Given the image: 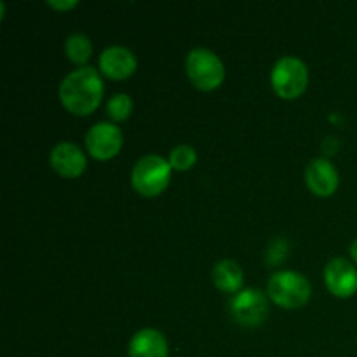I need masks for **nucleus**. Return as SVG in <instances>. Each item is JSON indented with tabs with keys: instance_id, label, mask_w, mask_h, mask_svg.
Returning <instances> with one entry per match:
<instances>
[{
	"instance_id": "2eb2a0df",
	"label": "nucleus",
	"mask_w": 357,
	"mask_h": 357,
	"mask_svg": "<svg viewBox=\"0 0 357 357\" xmlns=\"http://www.w3.org/2000/svg\"><path fill=\"white\" fill-rule=\"evenodd\" d=\"M132 108H135L132 98L126 93L115 94V96H112L107 103L108 115H110L112 121L115 122L128 121L132 114Z\"/></svg>"
},
{
	"instance_id": "f8f14e48",
	"label": "nucleus",
	"mask_w": 357,
	"mask_h": 357,
	"mask_svg": "<svg viewBox=\"0 0 357 357\" xmlns=\"http://www.w3.org/2000/svg\"><path fill=\"white\" fill-rule=\"evenodd\" d=\"M129 357H169L167 338L155 328H143L129 340Z\"/></svg>"
},
{
	"instance_id": "423d86ee",
	"label": "nucleus",
	"mask_w": 357,
	"mask_h": 357,
	"mask_svg": "<svg viewBox=\"0 0 357 357\" xmlns=\"http://www.w3.org/2000/svg\"><path fill=\"white\" fill-rule=\"evenodd\" d=\"M230 312L234 319L243 326H260L268 317V302L267 296L261 289L248 288L234 295L230 302Z\"/></svg>"
},
{
	"instance_id": "20e7f679",
	"label": "nucleus",
	"mask_w": 357,
	"mask_h": 357,
	"mask_svg": "<svg viewBox=\"0 0 357 357\" xmlns=\"http://www.w3.org/2000/svg\"><path fill=\"white\" fill-rule=\"evenodd\" d=\"M271 84L281 100H296L309 86V68L296 56H282L272 68Z\"/></svg>"
},
{
	"instance_id": "6e6552de",
	"label": "nucleus",
	"mask_w": 357,
	"mask_h": 357,
	"mask_svg": "<svg viewBox=\"0 0 357 357\" xmlns=\"http://www.w3.org/2000/svg\"><path fill=\"white\" fill-rule=\"evenodd\" d=\"M324 284L337 298H351L357 293V268L347 258H333L324 267Z\"/></svg>"
},
{
	"instance_id": "1a4fd4ad",
	"label": "nucleus",
	"mask_w": 357,
	"mask_h": 357,
	"mask_svg": "<svg viewBox=\"0 0 357 357\" xmlns=\"http://www.w3.org/2000/svg\"><path fill=\"white\" fill-rule=\"evenodd\" d=\"M138 68V59L124 45H110L100 56V72L112 80L129 79Z\"/></svg>"
},
{
	"instance_id": "9b49d317",
	"label": "nucleus",
	"mask_w": 357,
	"mask_h": 357,
	"mask_svg": "<svg viewBox=\"0 0 357 357\" xmlns=\"http://www.w3.org/2000/svg\"><path fill=\"white\" fill-rule=\"evenodd\" d=\"M307 188L317 197H330L338 190L340 176L328 159H314L305 169Z\"/></svg>"
},
{
	"instance_id": "a211bd4d",
	"label": "nucleus",
	"mask_w": 357,
	"mask_h": 357,
	"mask_svg": "<svg viewBox=\"0 0 357 357\" xmlns=\"http://www.w3.org/2000/svg\"><path fill=\"white\" fill-rule=\"evenodd\" d=\"M351 257L352 260H354V264L357 265V239L351 244Z\"/></svg>"
},
{
	"instance_id": "f3484780",
	"label": "nucleus",
	"mask_w": 357,
	"mask_h": 357,
	"mask_svg": "<svg viewBox=\"0 0 357 357\" xmlns=\"http://www.w3.org/2000/svg\"><path fill=\"white\" fill-rule=\"evenodd\" d=\"M47 6L54 10H61V13H65V10L75 9V7L79 6V2H77V0H56V2L54 0H49Z\"/></svg>"
},
{
	"instance_id": "39448f33",
	"label": "nucleus",
	"mask_w": 357,
	"mask_h": 357,
	"mask_svg": "<svg viewBox=\"0 0 357 357\" xmlns=\"http://www.w3.org/2000/svg\"><path fill=\"white\" fill-rule=\"evenodd\" d=\"M187 75L192 86L209 93L218 89L225 80V65L209 49H192L187 56Z\"/></svg>"
},
{
	"instance_id": "f257e3e1",
	"label": "nucleus",
	"mask_w": 357,
	"mask_h": 357,
	"mask_svg": "<svg viewBox=\"0 0 357 357\" xmlns=\"http://www.w3.org/2000/svg\"><path fill=\"white\" fill-rule=\"evenodd\" d=\"M58 94L61 105L70 114L87 117L100 107L105 94V84L96 68L80 66L61 80Z\"/></svg>"
},
{
	"instance_id": "dca6fc26",
	"label": "nucleus",
	"mask_w": 357,
	"mask_h": 357,
	"mask_svg": "<svg viewBox=\"0 0 357 357\" xmlns=\"http://www.w3.org/2000/svg\"><path fill=\"white\" fill-rule=\"evenodd\" d=\"M167 160L174 171H188L197 162V152L190 145H178L171 150Z\"/></svg>"
},
{
	"instance_id": "4468645a",
	"label": "nucleus",
	"mask_w": 357,
	"mask_h": 357,
	"mask_svg": "<svg viewBox=\"0 0 357 357\" xmlns=\"http://www.w3.org/2000/svg\"><path fill=\"white\" fill-rule=\"evenodd\" d=\"M65 54L72 63L80 66H87L93 56V42L84 33H72L65 42Z\"/></svg>"
},
{
	"instance_id": "ddd939ff",
	"label": "nucleus",
	"mask_w": 357,
	"mask_h": 357,
	"mask_svg": "<svg viewBox=\"0 0 357 357\" xmlns=\"http://www.w3.org/2000/svg\"><path fill=\"white\" fill-rule=\"evenodd\" d=\"M211 279L216 288L222 293H234L237 295L243 291L244 272L241 265L234 260H220L216 261L211 271Z\"/></svg>"
},
{
	"instance_id": "0eeeda50",
	"label": "nucleus",
	"mask_w": 357,
	"mask_h": 357,
	"mask_svg": "<svg viewBox=\"0 0 357 357\" xmlns=\"http://www.w3.org/2000/svg\"><path fill=\"white\" fill-rule=\"evenodd\" d=\"M86 150L93 159L110 160L121 152L124 135L119 126L112 122H100L94 124L86 135Z\"/></svg>"
},
{
	"instance_id": "9d476101",
	"label": "nucleus",
	"mask_w": 357,
	"mask_h": 357,
	"mask_svg": "<svg viewBox=\"0 0 357 357\" xmlns=\"http://www.w3.org/2000/svg\"><path fill=\"white\" fill-rule=\"evenodd\" d=\"M49 162L54 173L63 178H79L87 167L86 153L79 145L70 142H61L51 150Z\"/></svg>"
},
{
	"instance_id": "7ed1b4c3",
	"label": "nucleus",
	"mask_w": 357,
	"mask_h": 357,
	"mask_svg": "<svg viewBox=\"0 0 357 357\" xmlns=\"http://www.w3.org/2000/svg\"><path fill=\"white\" fill-rule=\"evenodd\" d=\"M169 160L157 153H149L135 164L131 173V185L143 197H157L162 194L171 181Z\"/></svg>"
},
{
	"instance_id": "f03ea898",
	"label": "nucleus",
	"mask_w": 357,
	"mask_h": 357,
	"mask_svg": "<svg viewBox=\"0 0 357 357\" xmlns=\"http://www.w3.org/2000/svg\"><path fill=\"white\" fill-rule=\"evenodd\" d=\"M267 295L275 305L286 310H296L309 303L312 296V284L300 272L279 271L268 279Z\"/></svg>"
}]
</instances>
